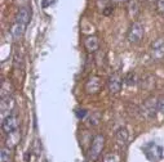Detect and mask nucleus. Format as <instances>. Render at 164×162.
Here are the masks:
<instances>
[{
	"label": "nucleus",
	"instance_id": "13",
	"mask_svg": "<svg viewBox=\"0 0 164 162\" xmlns=\"http://www.w3.org/2000/svg\"><path fill=\"white\" fill-rule=\"evenodd\" d=\"M26 27H27L26 25H22V23H19V22H16V21H14V23H13L12 27H11V34H12V36L14 37L16 40H17V39H19V37H22V35L25 34Z\"/></svg>",
	"mask_w": 164,
	"mask_h": 162
},
{
	"label": "nucleus",
	"instance_id": "14",
	"mask_svg": "<svg viewBox=\"0 0 164 162\" xmlns=\"http://www.w3.org/2000/svg\"><path fill=\"white\" fill-rule=\"evenodd\" d=\"M13 86L9 80H3L1 86H0V98H6V96H12Z\"/></svg>",
	"mask_w": 164,
	"mask_h": 162
},
{
	"label": "nucleus",
	"instance_id": "12",
	"mask_svg": "<svg viewBox=\"0 0 164 162\" xmlns=\"http://www.w3.org/2000/svg\"><path fill=\"white\" fill-rule=\"evenodd\" d=\"M84 46L89 53H94L100 48V40L97 36H88L84 40Z\"/></svg>",
	"mask_w": 164,
	"mask_h": 162
},
{
	"label": "nucleus",
	"instance_id": "25",
	"mask_svg": "<svg viewBox=\"0 0 164 162\" xmlns=\"http://www.w3.org/2000/svg\"><path fill=\"white\" fill-rule=\"evenodd\" d=\"M159 112L164 115V95L159 99Z\"/></svg>",
	"mask_w": 164,
	"mask_h": 162
},
{
	"label": "nucleus",
	"instance_id": "4",
	"mask_svg": "<svg viewBox=\"0 0 164 162\" xmlns=\"http://www.w3.org/2000/svg\"><path fill=\"white\" fill-rule=\"evenodd\" d=\"M143 32H145L143 25L141 22H133L128 32V41L130 44H138L143 37Z\"/></svg>",
	"mask_w": 164,
	"mask_h": 162
},
{
	"label": "nucleus",
	"instance_id": "27",
	"mask_svg": "<svg viewBox=\"0 0 164 162\" xmlns=\"http://www.w3.org/2000/svg\"><path fill=\"white\" fill-rule=\"evenodd\" d=\"M111 3H115V4H122V3H125L127 0H110Z\"/></svg>",
	"mask_w": 164,
	"mask_h": 162
},
{
	"label": "nucleus",
	"instance_id": "20",
	"mask_svg": "<svg viewBox=\"0 0 164 162\" xmlns=\"http://www.w3.org/2000/svg\"><path fill=\"white\" fill-rule=\"evenodd\" d=\"M11 160V148L4 147L0 151V162H9Z\"/></svg>",
	"mask_w": 164,
	"mask_h": 162
},
{
	"label": "nucleus",
	"instance_id": "16",
	"mask_svg": "<svg viewBox=\"0 0 164 162\" xmlns=\"http://www.w3.org/2000/svg\"><path fill=\"white\" fill-rule=\"evenodd\" d=\"M140 13V4L137 0H129L128 1V14L130 18H136Z\"/></svg>",
	"mask_w": 164,
	"mask_h": 162
},
{
	"label": "nucleus",
	"instance_id": "24",
	"mask_svg": "<svg viewBox=\"0 0 164 162\" xmlns=\"http://www.w3.org/2000/svg\"><path fill=\"white\" fill-rule=\"evenodd\" d=\"M156 9L160 13H164V0H156Z\"/></svg>",
	"mask_w": 164,
	"mask_h": 162
},
{
	"label": "nucleus",
	"instance_id": "23",
	"mask_svg": "<svg viewBox=\"0 0 164 162\" xmlns=\"http://www.w3.org/2000/svg\"><path fill=\"white\" fill-rule=\"evenodd\" d=\"M88 115V111L85 108H79L76 111V116H78V118H84L85 116Z\"/></svg>",
	"mask_w": 164,
	"mask_h": 162
},
{
	"label": "nucleus",
	"instance_id": "10",
	"mask_svg": "<svg viewBox=\"0 0 164 162\" xmlns=\"http://www.w3.org/2000/svg\"><path fill=\"white\" fill-rule=\"evenodd\" d=\"M21 142V131H19V129L17 130L9 132V134H6V138H5V145L8 148H14L17 147L18 143Z\"/></svg>",
	"mask_w": 164,
	"mask_h": 162
},
{
	"label": "nucleus",
	"instance_id": "15",
	"mask_svg": "<svg viewBox=\"0 0 164 162\" xmlns=\"http://www.w3.org/2000/svg\"><path fill=\"white\" fill-rule=\"evenodd\" d=\"M128 139H129V134L125 127H119L116 131V142L119 145H125L128 143Z\"/></svg>",
	"mask_w": 164,
	"mask_h": 162
},
{
	"label": "nucleus",
	"instance_id": "5",
	"mask_svg": "<svg viewBox=\"0 0 164 162\" xmlns=\"http://www.w3.org/2000/svg\"><path fill=\"white\" fill-rule=\"evenodd\" d=\"M19 125V121H18V117L14 115V113H12V115L6 116L5 118L1 120V129L3 131L5 132V134H9V132L17 130Z\"/></svg>",
	"mask_w": 164,
	"mask_h": 162
},
{
	"label": "nucleus",
	"instance_id": "26",
	"mask_svg": "<svg viewBox=\"0 0 164 162\" xmlns=\"http://www.w3.org/2000/svg\"><path fill=\"white\" fill-rule=\"evenodd\" d=\"M113 11H114V8H113V6H107V8H105L103 9V11H102V14L103 15H110L111 14V13H113Z\"/></svg>",
	"mask_w": 164,
	"mask_h": 162
},
{
	"label": "nucleus",
	"instance_id": "6",
	"mask_svg": "<svg viewBox=\"0 0 164 162\" xmlns=\"http://www.w3.org/2000/svg\"><path fill=\"white\" fill-rule=\"evenodd\" d=\"M16 102L13 99V96H6V98H1L0 102V111H1V120L5 118L6 116L12 115L14 111Z\"/></svg>",
	"mask_w": 164,
	"mask_h": 162
},
{
	"label": "nucleus",
	"instance_id": "17",
	"mask_svg": "<svg viewBox=\"0 0 164 162\" xmlns=\"http://www.w3.org/2000/svg\"><path fill=\"white\" fill-rule=\"evenodd\" d=\"M141 84H142V85H141V87H142V89H147V90H149V89H151V87L155 85V80H154L153 76L147 75V76H145L142 79Z\"/></svg>",
	"mask_w": 164,
	"mask_h": 162
},
{
	"label": "nucleus",
	"instance_id": "21",
	"mask_svg": "<svg viewBox=\"0 0 164 162\" xmlns=\"http://www.w3.org/2000/svg\"><path fill=\"white\" fill-rule=\"evenodd\" d=\"M103 162H120V157L116 153H109L105 156Z\"/></svg>",
	"mask_w": 164,
	"mask_h": 162
},
{
	"label": "nucleus",
	"instance_id": "22",
	"mask_svg": "<svg viewBox=\"0 0 164 162\" xmlns=\"http://www.w3.org/2000/svg\"><path fill=\"white\" fill-rule=\"evenodd\" d=\"M109 1L110 0H97V6L101 9V12H102L105 8L109 6Z\"/></svg>",
	"mask_w": 164,
	"mask_h": 162
},
{
	"label": "nucleus",
	"instance_id": "2",
	"mask_svg": "<svg viewBox=\"0 0 164 162\" xmlns=\"http://www.w3.org/2000/svg\"><path fill=\"white\" fill-rule=\"evenodd\" d=\"M142 149H143V153H145L146 158L150 162H158V161L162 160L163 156H164L163 147L159 144H156V143H154V142L147 143Z\"/></svg>",
	"mask_w": 164,
	"mask_h": 162
},
{
	"label": "nucleus",
	"instance_id": "7",
	"mask_svg": "<svg viewBox=\"0 0 164 162\" xmlns=\"http://www.w3.org/2000/svg\"><path fill=\"white\" fill-rule=\"evenodd\" d=\"M102 87V80L100 76H91L85 82V92L88 94H97Z\"/></svg>",
	"mask_w": 164,
	"mask_h": 162
},
{
	"label": "nucleus",
	"instance_id": "18",
	"mask_svg": "<svg viewBox=\"0 0 164 162\" xmlns=\"http://www.w3.org/2000/svg\"><path fill=\"white\" fill-rule=\"evenodd\" d=\"M124 82L127 84L128 86H133L137 84V76L134 72H128L125 76H124Z\"/></svg>",
	"mask_w": 164,
	"mask_h": 162
},
{
	"label": "nucleus",
	"instance_id": "9",
	"mask_svg": "<svg viewBox=\"0 0 164 162\" xmlns=\"http://www.w3.org/2000/svg\"><path fill=\"white\" fill-rule=\"evenodd\" d=\"M107 87H109V92L111 94H118L120 92V89H122V76H120L118 72L109 77Z\"/></svg>",
	"mask_w": 164,
	"mask_h": 162
},
{
	"label": "nucleus",
	"instance_id": "3",
	"mask_svg": "<svg viewBox=\"0 0 164 162\" xmlns=\"http://www.w3.org/2000/svg\"><path fill=\"white\" fill-rule=\"evenodd\" d=\"M103 147H105V137L101 134L96 135L93 138V140H92V144L89 148V158L92 161H96L100 157V154L103 151Z\"/></svg>",
	"mask_w": 164,
	"mask_h": 162
},
{
	"label": "nucleus",
	"instance_id": "8",
	"mask_svg": "<svg viewBox=\"0 0 164 162\" xmlns=\"http://www.w3.org/2000/svg\"><path fill=\"white\" fill-rule=\"evenodd\" d=\"M151 58L154 61H162L164 58V39H158L151 44Z\"/></svg>",
	"mask_w": 164,
	"mask_h": 162
},
{
	"label": "nucleus",
	"instance_id": "1",
	"mask_svg": "<svg viewBox=\"0 0 164 162\" xmlns=\"http://www.w3.org/2000/svg\"><path fill=\"white\" fill-rule=\"evenodd\" d=\"M140 111H141V115L147 120L155 118L156 113L159 112V100L155 96H149L147 99L143 100Z\"/></svg>",
	"mask_w": 164,
	"mask_h": 162
},
{
	"label": "nucleus",
	"instance_id": "19",
	"mask_svg": "<svg viewBox=\"0 0 164 162\" xmlns=\"http://www.w3.org/2000/svg\"><path fill=\"white\" fill-rule=\"evenodd\" d=\"M101 121V113L96 111V112H92V115L89 116V118H88V124H89L91 126H96L100 124Z\"/></svg>",
	"mask_w": 164,
	"mask_h": 162
},
{
	"label": "nucleus",
	"instance_id": "11",
	"mask_svg": "<svg viewBox=\"0 0 164 162\" xmlns=\"http://www.w3.org/2000/svg\"><path fill=\"white\" fill-rule=\"evenodd\" d=\"M31 19V9L29 6H24L17 12V15H16V22H19L22 25H29Z\"/></svg>",
	"mask_w": 164,
	"mask_h": 162
}]
</instances>
